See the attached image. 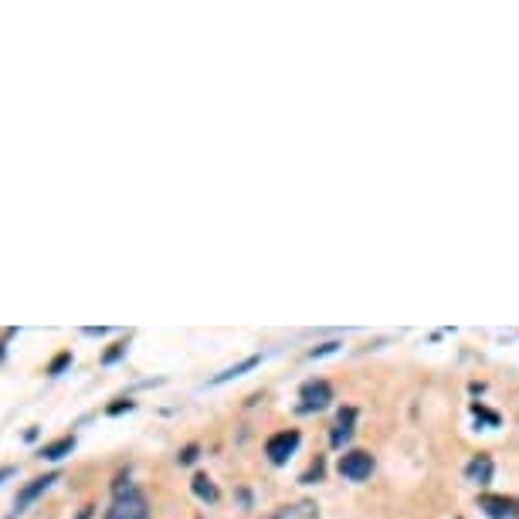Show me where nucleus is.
<instances>
[{
  "instance_id": "1",
  "label": "nucleus",
  "mask_w": 519,
  "mask_h": 519,
  "mask_svg": "<svg viewBox=\"0 0 519 519\" xmlns=\"http://www.w3.org/2000/svg\"><path fill=\"white\" fill-rule=\"evenodd\" d=\"M106 519H150V506H146V499L139 492L129 489L126 496H116V502H112Z\"/></svg>"
},
{
  "instance_id": "2",
  "label": "nucleus",
  "mask_w": 519,
  "mask_h": 519,
  "mask_svg": "<svg viewBox=\"0 0 519 519\" xmlns=\"http://www.w3.org/2000/svg\"><path fill=\"white\" fill-rule=\"evenodd\" d=\"M370 472H373V455L370 451H346L343 458H340V476L350 482H363L370 479Z\"/></svg>"
},
{
  "instance_id": "3",
  "label": "nucleus",
  "mask_w": 519,
  "mask_h": 519,
  "mask_svg": "<svg viewBox=\"0 0 519 519\" xmlns=\"http://www.w3.org/2000/svg\"><path fill=\"white\" fill-rule=\"evenodd\" d=\"M295 448H299V431H279V435L268 438L265 455H268L272 465H285V462L295 455Z\"/></svg>"
},
{
  "instance_id": "4",
  "label": "nucleus",
  "mask_w": 519,
  "mask_h": 519,
  "mask_svg": "<svg viewBox=\"0 0 519 519\" xmlns=\"http://www.w3.org/2000/svg\"><path fill=\"white\" fill-rule=\"evenodd\" d=\"M299 407L309 414V411H322L329 400H333V387L326 384V380H309L306 387H302V394H299Z\"/></svg>"
},
{
  "instance_id": "5",
  "label": "nucleus",
  "mask_w": 519,
  "mask_h": 519,
  "mask_svg": "<svg viewBox=\"0 0 519 519\" xmlns=\"http://www.w3.org/2000/svg\"><path fill=\"white\" fill-rule=\"evenodd\" d=\"M51 482H58V476H38V479H31L24 489H21V492H17V502H14V509H17V513H24V509H28V506H31L38 496H44V492L51 489Z\"/></svg>"
},
{
  "instance_id": "6",
  "label": "nucleus",
  "mask_w": 519,
  "mask_h": 519,
  "mask_svg": "<svg viewBox=\"0 0 519 519\" xmlns=\"http://www.w3.org/2000/svg\"><path fill=\"white\" fill-rule=\"evenodd\" d=\"M482 509L492 519H519V502L506 496H482Z\"/></svg>"
},
{
  "instance_id": "7",
  "label": "nucleus",
  "mask_w": 519,
  "mask_h": 519,
  "mask_svg": "<svg viewBox=\"0 0 519 519\" xmlns=\"http://www.w3.org/2000/svg\"><path fill=\"white\" fill-rule=\"evenodd\" d=\"M268 519H320V513H316V506H313V502H292V506L275 509Z\"/></svg>"
},
{
  "instance_id": "8",
  "label": "nucleus",
  "mask_w": 519,
  "mask_h": 519,
  "mask_svg": "<svg viewBox=\"0 0 519 519\" xmlns=\"http://www.w3.org/2000/svg\"><path fill=\"white\" fill-rule=\"evenodd\" d=\"M465 476H469V482H476V485H489V479H492V458H489V455L472 458L469 469H465Z\"/></svg>"
},
{
  "instance_id": "9",
  "label": "nucleus",
  "mask_w": 519,
  "mask_h": 519,
  "mask_svg": "<svg viewBox=\"0 0 519 519\" xmlns=\"http://www.w3.org/2000/svg\"><path fill=\"white\" fill-rule=\"evenodd\" d=\"M353 421H357V411H353V407L340 411V421H336V428H333V444H336V448H340L343 441H350V435H353Z\"/></svg>"
},
{
  "instance_id": "10",
  "label": "nucleus",
  "mask_w": 519,
  "mask_h": 519,
  "mask_svg": "<svg viewBox=\"0 0 519 519\" xmlns=\"http://www.w3.org/2000/svg\"><path fill=\"white\" fill-rule=\"evenodd\" d=\"M72 448H75V438H72V435H65V438H58V441H51V444H44V448H41V455H44L48 462H58V458L72 455Z\"/></svg>"
},
{
  "instance_id": "11",
  "label": "nucleus",
  "mask_w": 519,
  "mask_h": 519,
  "mask_svg": "<svg viewBox=\"0 0 519 519\" xmlns=\"http://www.w3.org/2000/svg\"><path fill=\"white\" fill-rule=\"evenodd\" d=\"M194 492H197L200 499H207V502H217V485L207 479V476H197V479H194Z\"/></svg>"
},
{
  "instance_id": "12",
  "label": "nucleus",
  "mask_w": 519,
  "mask_h": 519,
  "mask_svg": "<svg viewBox=\"0 0 519 519\" xmlns=\"http://www.w3.org/2000/svg\"><path fill=\"white\" fill-rule=\"evenodd\" d=\"M251 366H258V357H248L244 363H238V366H228L224 373H217L214 377V384H224V380H231V377H241L244 370H251Z\"/></svg>"
},
{
  "instance_id": "13",
  "label": "nucleus",
  "mask_w": 519,
  "mask_h": 519,
  "mask_svg": "<svg viewBox=\"0 0 519 519\" xmlns=\"http://www.w3.org/2000/svg\"><path fill=\"white\" fill-rule=\"evenodd\" d=\"M68 363H72V353H68V350H65V353H58V357L51 360V366H48V373H51V377H55V373H61V370H65V366H68Z\"/></svg>"
},
{
  "instance_id": "14",
  "label": "nucleus",
  "mask_w": 519,
  "mask_h": 519,
  "mask_svg": "<svg viewBox=\"0 0 519 519\" xmlns=\"http://www.w3.org/2000/svg\"><path fill=\"white\" fill-rule=\"evenodd\" d=\"M122 353H126V343H116V346H112V350H109V353L102 357V363H116Z\"/></svg>"
},
{
  "instance_id": "15",
  "label": "nucleus",
  "mask_w": 519,
  "mask_h": 519,
  "mask_svg": "<svg viewBox=\"0 0 519 519\" xmlns=\"http://www.w3.org/2000/svg\"><path fill=\"white\" fill-rule=\"evenodd\" d=\"M194 458H197V444H190V448H184V451H180V465H190Z\"/></svg>"
},
{
  "instance_id": "16",
  "label": "nucleus",
  "mask_w": 519,
  "mask_h": 519,
  "mask_svg": "<svg viewBox=\"0 0 519 519\" xmlns=\"http://www.w3.org/2000/svg\"><path fill=\"white\" fill-rule=\"evenodd\" d=\"M122 411H133V400H119V404L109 407V414H122Z\"/></svg>"
},
{
  "instance_id": "17",
  "label": "nucleus",
  "mask_w": 519,
  "mask_h": 519,
  "mask_svg": "<svg viewBox=\"0 0 519 519\" xmlns=\"http://www.w3.org/2000/svg\"><path fill=\"white\" fill-rule=\"evenodd\" d=\"M336 350V343H326V346H320V350H313L309 357H322V353H333Z\"/></svg>"
},
{
  "instance_id": "18",
  "label": "nucleus",
  "mask_w": 519,
  "mask_h": 519,
  "mask_svg": "<svg viewBox=\"0 0 519 519\" xmlns=\"http://www.w3.org/2000/svg\"><path fill=\"white\" fill-rule=\"evenodd\" d=\"M7 476H14V469H10V465H7V469H0V482L7 479Z\"/></svg>"
}]
</instances>
